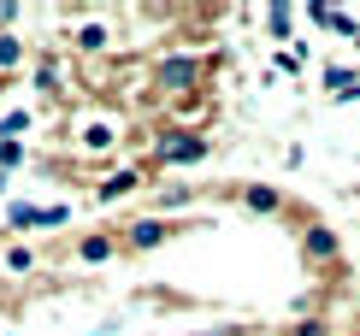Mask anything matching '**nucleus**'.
Segmentation results:
<instances>
[{
	"label": "nucleus",
	"instance_id": "1",
	"mask_svg": "<svg viewBox=\"0 0 360 336\" xmlns=\"http://www.w3.org/2000/svg\"><path fill=\"white\" fill-rule=\"evenodd\" d=\"M201 77L207 71L195 53H160V65H154V89H166V95H195Z\"/></svg>",
	"mask_w": 360,
	"mask_h": 336
},
{
	"label": "nucleus",
	"instance_id": "2",
	"mask_svg": "<svg viewBox=\"0 0 360 336\" xmlns=\"http://www.w3.org/2000/svg\"><path fill=\"white\" fill-rule=\"evenodd\" d=\"M207 154H213V142L201 130H166L160 136V165H201Z\"/></svg>",
	"mask_w": 360,
	"mask_h": 336
},
{
	"label": "nucleus",
	"instance_id": "3",
	"mask_svg": "<svg viewBox=\"0 0 360 336\" xmlns=\"http://www.w3.org/2000/svg\"><path fill=\"white\" fill-rule=\"evenodd\" d=\"M160 242H172V224L166 219H136L124 231V248L130 254H148V248H160Z\"/></svg>",
	"mask_w": 360,
	"mask_h": 336
},
{
	"label": "nucleus",
	"instance_id": "4",
	"mask_svg": "<svg viewBox=\"0 0 360 336\" xmlns=\"http://www.w3.org/2000/svg\"><path fill=\"white\" fill-rule=\"evenodd\" d=\"M136 189H142V165H124V172H112V177L95 189V201L112 207V201H124V195H136Z\"/></svg>",
	"mask_w": 360,
	"mask_h": 336
},
{
	"label": "nucleus",
	"instance_id": "5",
	"mask_svg": "<svg viewBox=\"0 0 360 336\" xmlns=\"http://www.w3.org/2000/svg\"><path fill=\"white\" fill-rule=\"evenodd\" d=\"M302 254H307V259H319V266H331V259H337V231H325V224H307Z\"/></svg>",
	"mask_w": 360,
	"mask_h": 336
},
{
	"label": "nucleus",
	"instance_id": "6",
	"mask_svg": "<svg viewBox=\"0 0 360 336\" xmlns=\"http://www.w3.org/2000/svg\"><path fill=\"white\" fill-rule=\"evenodd\" d=\"M243 207L260 212V219H272V212H283V195L272 189V183H248V189H243Z\"/></svg>",
	"mask_w": 360,
	"mask_h": 336
},
{
	"label": "nucleus",
	"instance_id": "7",
	"mask_svg": "<svg viewBox=\"0 0 360 336\" xmlns=\"http://www.w3.org/2000/svg\"><path fill=\"white\" fill-rule=\"evenodd\" d=\"M30 59V48H24V36H12V30H0V77H12Z\"/></svg>",
	"mask_w": 360,
	"mask_h": 336
},
{
	"label": "nucleus",
	"instance_id": "8",
	"mask_svg": "<svg viewBox=\"0 0 360 336\" xmlns=\"http://www.w3.org/2000/svg\"><path fill=\"white\" fill-rule=\"evenodd\" d=\"M112 142H118L112 118H89V124H83V148H89V154H101V148H112Z\"/></svg>",
	"mask_w": 360,
	"mask_h": 336
},
{
	"label": "nucleus",
	"instance_id": "9",
	"mask_svg": "<svg viewBox=\"0 0 360 336\" xmlns=\"http://www.w3.org/2000/svg\"><path fill=\"white\" fill-rule=\"evenodd\" d=\"M319 83H325V89H331V95L342 101V95H349V89L360 83V71H354V65H325V71H319Z\"/></svg>",
	"mask_w": 360,
	"mask_h": 336
},
{
	"label": "nucleus",
	"instance_id": "10",
	"mask_svg": "<svg viewBox=\"0 0 360 336\" xmlns=\"http://www.w3.org/2000/svg\"><path fill=\"white\" fill-rule=\"evenodd\" d=\"M112 254H118V242H112V236H101V231L77 242V259H89V266H101V259H112Z\"/></svg>",
	"mask_w": 360,
	"mask_h": 336
},
{
	"label": "nucleus",
	"instance_id": "11",
	"mask_svg": "<svg viewBox=\"0 0 360 336\" xmlns=\"http://www.w3.org/2000/svg\"><path fill=\"white\" fill-rule=\"evenodd\" d=\"M30 124H36V112H6V118H0V142H18Z\"/></svg>",
	"mask_w": 360,
	"mask_h": 336
},
{
	"label": "nucleus",
	"instance_id": "12",
	"mask_svg": "<svg viewBox=\"0 0 360 336\" xmlns=\"http://www.w3.org/2000/svg\"><path fill=\"white\" fill-rule=\"evenodd\" d=\"M65 219H71V207H65V201H53V207H36V231H59Z\"/></svg>",
	"mask_w": 360,
	"mask_h": 336
},
{
	"label": "nucleus",
	"instance_id": "13",
	"mask_svg": "<svg viewBox=\"0 0 360 336\" xmlns=\"http://www.w3.org/2000/svg\"><path fill=\"white\" fill-rule=\"evenodd\" d=\"M266 30H272L278 41H290V30H295V12H290V6H272V12H266Z\"/></svg>",
	"mask_w": 360,
	"mask_h": 336
},
{
	"label": "nucleus",
	"instance_id": "14",
	"mask_svg": "<svg viewBox=\"0 0 360 336\" xmlns=\"http://www.w3.org/2000/svg\"><path fill=\"white\" fill-rule=\"evenodd\" d=\"M77 48H83V53H101V48H107V30H101V24H83V30H77Z\"/></svg>",
	"mask_w": 360,
	"mask_h": 336
},
{
	"label": "nucleus",
	"instance_id": "15",
	"mask_svg": "<svg viewBox=\"0 0 360 336\" xmlns=\"http://www.w3.org/2000/svg\"><path fill=\"white\" fill-rule=\"evenodd\" d=\"M6 224H12V231H30V224H36V207H30V201H12V207H6Z\"/></svg>",
	"mask_w": 360,
	"mask_h": 336
},
{
	"label": "nucleus",
	"instance_id": "16",
	"mask_svg": "<svg viewBox=\"0 0 360 336\" xmlns=\"http://www.w3.org/2000/svg\"><path fill=\"white\" fill-rule=\"evenodd\" d=\"M189 201H195V189H189V183H177V189L160 195V212H177V207H189Z\"/></svg>",
	"mask_w": 360,
	"mask_h": 336
},
{
	"label": "nucleus",
	"instance_id": "17",
	"mask_svg": "<svg viewBox=\"0 0 360 336\" xmlns=\"http://www.w3.org/2000/svg\"><path fill=\"white\" fill-rule=\"evenodd\" d=\"M18 160H24V142H0V172H12Z\"/></svg>",
	"mask_w": 360,
	"mask_h": 336
},
{
	"label": "nucleus",
	"instance_id": "18",
	"mask_svg": "<svg viewBox=\"0 0 360 336\" xmlns=\"http://www.w3.org/2000/svg\"><path fill=\"white\" fill-rule=\"evenodd\" d=\"M30 266H36V254H30V248H12L6 254V271H30Z\"/></svg>",
	"mask_w": 360,
	"mask_h": 336
},
{
	"label": "nucleus",
	"instance_id": "19",
	"mask_svg": "<svg viewBox=\"0 0 360 336\" xmlns=\"http://www.w3.org/2000/svg\"><path fill=\"white\" fill-rule=\"evenodd\" d=\"M36 83H41V89L59 83V65H53V59H41V65H36Z\"/></svg>",
	"mask_w": 360,
	"mask_h": 336
},
{
	"label": "nucleus",
	"instance_id": "20",
	"mask_svg": "<svg viewBox=\"0 0 360 336\" xmlns=\"http://www.w3.org/2000/svg\"><path fill=\"white\" fill-rule=\"evenodd\" d=\"M295 336H325V318H302V325H295Z\"/></svg>",
	"mask_w": 360,
	"mask_h": 336
},
{
	"label": "nucleus",
	"instance_id": "21",
	"mask_svg": "<svg viewBox=\"0 0 360 336\" xmlns=\"http://www.w3.org/2000/svg\"><path fill=\"white\" fill-rule=\"evenodd\" d=\"M0 195H6V172H0Z\"/></svg>",
	"mask_w": 360,
	"mask_h": 336
},
{
	"label": "nucleus",
	"instance_id": "22",
	"mask_svg": "<svg viewBox=\"0 0 360 336\" xmlns=\"http://www.w3.org/2000/svg\"><path fill=\"white\" fill-rule=\"evenodd\" d=\"M0 95H6V77H0Z\"/></svg>",
	"mask_w": 360,
	"mask_h": 336
},
{
	"label": "nucleus",
	"instance_id": "23",
	"mask_svg": "<svg viewBox=\"0 0 360 336\" xmlns=\"http://www.w3.org/2000/svg\"><path fill=\"white\" fill-rule=\"evenodd\" d=\"M354 336H360V330H354Z\"/></svg>",
	"mask_w": 360,
	"mask_h": 336
}]
</instances>
